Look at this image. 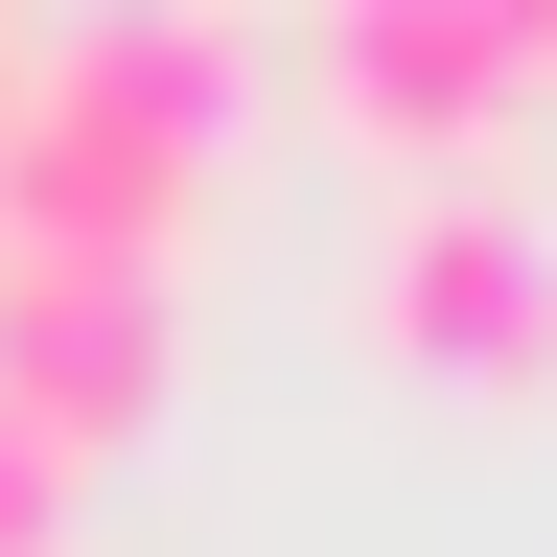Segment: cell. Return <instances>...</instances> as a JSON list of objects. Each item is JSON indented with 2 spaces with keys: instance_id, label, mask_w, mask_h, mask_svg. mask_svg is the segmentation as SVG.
Here are the masks:
<instances>
[{
  "instance_id": "cell-1",
  "label": "cell",
  "mask_w": 557,
  "mask_h": 557,
  "mask_svg": "<svg viewBox=\"0 0 557 557\" xmlns=\"http://www.w3.org/2000/svg\"><path fill=\"white\" fill-rule=\"evenodd\" d=\"M233 116H256V24H209V0L47 24L0 233H24V256H139V278H186V209H209V163H233Z\"/></svg>"
},
{
  "instance_id": "cell-2",
  "label": "cell",
  "mask_w": 557,
  "mask_h": 557,
  "mask_svg": "<svg viewBox=\"0 0 557 557\" xmlns=\"http://www.w3.org/2000/svg\"><path fill=\"white\" fill-rule=\"evenodd\" d=\"M372 348L442 395H557V209L511 163H442L372 209Z\"/></svg>"
},
{
  "instance_id": "cell-3",
  "label": "cell",
  "mask_w": 557,
  "mask_h": 557,
  "mask_svg": "<svg viewBox=\"0 0 557 557\" xmlns=\"http://www.w3.org/2000/svg\"><path fill=\"white\" fill-rule=\"evenodd\" d=\"M302 94L372 139L395 186L511 163V116L557 94V0H348V24H302Z\"/></svg>"
},
{
  "instance_id": "cell-4",
  "label": "cell",
  "mask_w": 557,
  "mask_h": 557,
  "mask_svg": "<svg viewBox=\"0 0 557 557\" xmlns=\"http://www.w3.org/2000/svg\"><path fill=\"white\" fill-rule=\"evenodd\" d=\"M0 395H24L70 465L163 442V395H186V278H139V256H24V233H0Z\"/></svg>"
},
{
  "instance_id": "cell-5",
  "label": "cell",
  "mask_w": 557,
  "mask_h": 557,
  "mask_svg": "<svg viewBox=\"0 0 557 557\" xmlns=\"http://www.w3.org/2000/svg\"><path fill=\"white\" fill-rule=\"evenodd\" d=\"M70 487H94V465H70V442H47V418H24V395H0V557H70Z\"/></svg>"
},
{
  "instance_id": "cell-6",
  "label": "cell",
  "mask_w": 557,
  "mask_h": 557,
  "mask_svg": "<svg viewBox=\"0 0 557 557\" xmlns=\"http://www.w3.org/2000/svg\"><path fill=\"white\" fill-rule=\"evenodd\" d=\"M24 94H47V24H0V163H24Z\"/></svg>"
}]
</instances>
